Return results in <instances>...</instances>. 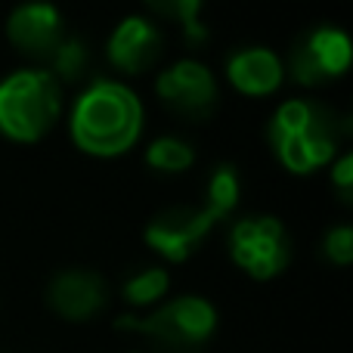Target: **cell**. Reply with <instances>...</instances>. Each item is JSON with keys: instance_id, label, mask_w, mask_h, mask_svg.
<instances>
[{"instance_id": "ac0fdd59", "label": "cell", "mask_w": 353, "mask_h": 353, "mask_svg": "<svg viewBox=\"0 0 353 353\" xmlns=\"http://www.w3.org/2000/svg\"><path fill=\"white\" fill-rule=\"evenodd\" d=\"M325 254H329L338 267L353 261V230L350 226H335V230L325 236Z\"/></svg>"}, {"instance_id": "e0dca14e", "label": "cell", "mask_w": 353, "mask_h": 353, "mask_svg": "<svg viewBox=\"0 0 353 353\" xmlns=\"http://www.w3.org/2000/svg\"><path fill=\"white\" fill-rule=\"evenodd\" d=\"M146 3L152 6L155 12H161V16L183 22L192 47H199V41H205V28H201V22H199L201 0H146Z\"/></svg>"}, {"instance_id": "2e32d148", "label": "cell", "mask_w": 353, "mask_h": 353, "mask_svg": "<svg viewBox=\"0 0 353 353\" xmlns=\"http://www.w3.org/2000/svg\"><path fill=\"white\" fill-rule=\"evenodd\" d=\"M171 279L161 267H146L140 273H134L128 282H124V298L137 307H146V304H155L161 294L168 292Z\"/></svg>"}, {"instance_id": "d6986e66", "label": "cell", "mask_w": 353, "mask_h": 353, "mask_svg": "<svg viewBox=\"0 0 353 353\" xmlns=\"http://www.w3.org/2000/svg\"><path fill=\"white\" fill-rule=\"evenodd\" d=\"M332 183L341 192L344 201H350V189H353V155H344L338 159V165L332 168Z\"/></svg>"}, {"instance_id": "8fae6325", "label": "cell", "mask_w": 353, "mask_h": 353, "mask_svg": "<svg viewBox=\"0 0 353 353\" xmlns=\"http://www.w3.org/2000/svg\"><path fill=\"white\" fill-rule=\"evenodd\" d=\"M161 56V34L149 19L128 16L118 22V28L109 37V59L115 68L128 74H140L152 68V62Z\"/></svg>"}, {"instance_id": "3957f363", "label": "cell", "mask_w": 353, "mask_h": 353, "mask_svg": "<svg viewBox=\"0 0 353 353\" xmlns=\"http://www.w3.org/2000/svg\"><path fill=\"white\" fill-rule=\"evenodd\" d=\"M59 84L43 68L0 81V130L16 143H37L59 118Z\"/></svg>"}, {"instance_id": "4fadbf2b", "label": "cell", "mask_w": 353, "mask_h": 353, "mask_svg": "<svg viewBox=\"0 0 353 353\" xmlns=\"http://www.w3.org/2000/svg\"><path fill=\"white\" fill-rule=\"evenodd\" d=\"M87 68H90V53H87V47L78 41V37L65 34L59 47L47 56V68H43V72H47L56 84H59V81L78 84V81L87 74Z\"/></svg>"}, {"instance_id": "5bb4252c", "label": "cell", "mask_w": 353, "mask_h": 353, "mask_svg": "<svg viewBox=\"0 0 353 353\" xmlns=\"http://www.w3.org/2000/svg\"><path fill=\"white\" fill-rule=\"evenodd\" d=\"M146 161H149V168H155L161 174H183L192 168L195 152L180 137H159L155 143H149Z\"/></svg>"}, {"instance_id": "ba28073f", "label": "cell", "mask_w": 353, "mask_h": 353, "mask_svg": "<svg viewBox=\"0 0 353 353\" xmlns=\"http://www.w3.org/2000/svg\"><path fill=\"white\" fill-rule=\"evenodd\" d=\"M155 90L176 115L189 121H205L217 109V81L201 62L183 59L159 74Z\"/></svg>"}, {"instance_id": "7a4b0ae2", "label": "cell", "mask_w": 353, "mask_h": 353, "mask_svg": "<svg viewBox=\"0 0 353 353\" xmlns=\"http://www.w3.org/2000/svg\"><path fill=\"white\" fill-rule=\"evenodd\" d=\"M350 130L344 115L313 99H288L270 121V143L279 161L294 174H313L329 165L338 140Z\"/></svg>"}, {"instance_id": "52a82bcc", "label": "cell", "mask_w": 353, "mask_h": 353, "mask_svg": "<svg viewBox=\"0 0 353 353\" xmlns=\"http://www.w3.org/2000/svg\"><path fill=\"white\" fill-rule=\"evenodd\" d=\"M220 223V217L208 205L201 208H168L149 220L146 245L165 254L168 261L180 263L205 242V236Z\"/></svg>"}, {"instance_id": "5b68a950", "label": "cell", "mask_w": 353, "mask_h": 353, "mask_svg": "<svg viewBox=\"0 0 353 353\" xmlns=\"http://www.w3.org/2000/svg\"><path fill=\"white\" fill-rule=\"evenodd\" d=\"M232 261L254 279H273L288 267L292 242L276 217H245L230 232Z\"/></svg>"}, {"instance_id": "6da1fadb", "label": "cell", "mask_w": 353, "mask_h": 353, "mask_svg": "<svg viewBox=\"0 0 353 353\" xmlns=\"http://www.w3.org/2000/svg\"><path fill=\"white\" fill-rule=\"evenodd\" d=\"M143 130V105L118 81H97L72 109V137L90 155H121Z\"/></svg>"}, {"instance_id": "277c9868", "label": "cell", "mask_w": 353, "mask_h": 353, "mask_svg": "<svg viewBox=\"0 0 353 353\" xmlns=\"http://www.w3.org/2000/svg\"><path fill=\"white\" fill-rule=\"evenodd\" d=\"M118 329L140 332L168 353H195L217 329V313L205 298H176L149 316H121Z\"/></svg>"}, {"instance_id": "9c48e42d", "label": "cell", "mask_w": 353, "mask_h": 353, "mask_svg": "<svg viewBox=\"0 0 353 353\" xmlns=\"http://www.w3.org/2000/svg\"><path fill=\"white\" fill-rule=\"evenodd\" d=\"M6 37L12 41V47L19 53L47 62V56L65 37V28H62V16L53 3L31 0V3H22L19 10H12V16L6 19Z\"/></svg>"}, {"instance_id": "30bf717a", "label": "cell", "mask_w": 353, "mask_h": 353, "mask_svg": "<svg viewBox=\"0 0 353 353\" xmlns=\"http://www.w3.org/2000/svg\"><path fill=\"white\" fill-rule=\"evenodd\" d=\"M47 301L65 319H93L109 301V288L90 270H65L47 288Z\"/></svg>"}, {"instance_id": "9a60e30c", "label": "cell", "mask_w": 353, "mask_h": 353, "mask_svg": "<svg viewBox=\"0 0 353 353\" xmlns=\"http://www.w3.org/2000/svg\"><path fill=\"white\" fill-rule=\"evenodd\" d=\"M239 205V174L232 165H217L208 176V208L220 220Z\"/></svg>"}, {"instance_id": "8992f818", "label": "cell", "mask_w": 353, "mask_h": 353, "mask_svg": "<svg viewBox=\"0 0 353 353\" xmlns=\"http://www.w3.org/2000/svg\"><path fill=\"white\" fill-rule=\"evenodd\" d=\"M350 65V37L341 28H319L307 31L288 53L292 78L304 87H319L325 81L344 74Z\"/></svg>"}, {"instance_id": "7c38bea8", "label": "cell", "mask_w": 353, "mask_h": 353, "mask_svg": "<svg viewBox=\"0 0 353 353\" xmlns=\"http://www.w3.org/2000/svg\"><path fill=\"white\" fill-rule=\"evenodd\" d=\"M226 74H230L232 87L245 97H267L282 84V68L279 56L267 47H245L230 56L226 62Z\"/></svg>"}]
</instances>
